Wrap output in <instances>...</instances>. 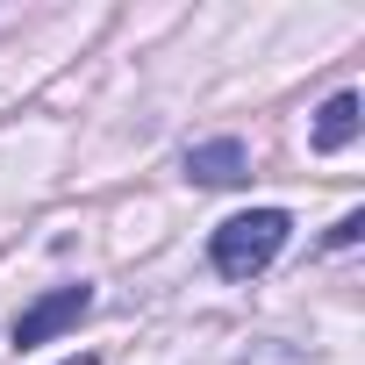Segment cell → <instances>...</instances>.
Wrapping results in <instances>:
<instances>
[{"label": "cell", "instance_id": "cell-4", "mask_svg": "<svg viewBox=\"0 0 365 365\" xmlns=\"http://www.w3.org/2000/svg\"><path fill=\"white\" fill-rule=\"evenodd\" d=\"M358 136V93H336L322 115H315V150H344Z\"/></svg>", "mask_w": 365, "mask_h": 365}, {"label": "cell", "instance_id": "cell-2", "mask_svg": "<svg viewBox=\"0 0 365 365\" xmlns=\"http://www.w3.org/2000/svg\"><path fill=\"white\" fill-rule=\"evenodd\" d=\"M93 308V294L86 287H58V294H43L36 308H22V322H15V344L29 351V344H51V336H65L79 315Z\"/></svg>", "mask_w": 365, "mask_h": 365}, {"label": "cell", "instance_id": "cell-3", "mask_svg": "<svg viewBox=\"0 0 365 365\" xmlns=\"http://www.w3.org/2000/svg\"><path fill=\"white\" fill-rule=\"evenodd\" d=\"M244 172H251V158H244L237 136H215V143H194L187 150V179H201V187H237Z\"/></svg>", "mask_w": 365, "mask_h": 365}, {"label": "cell", "instance_id": "cell-5", "mask_svg": "<svg viewBox=\"0 0 365 365\" xmlns=\"http://www.w3.org/2000/svg\"><path fill=\"white\" fill-rule=\"evenodd\" d=\"M358 237H365V215H358V208H351V215H344V222H336V230H329V251H351V244H358Z\"/></svg>", "mask_w": 365, "mask_h": 365}, {"label": "cell", "instance_id": "cell-1", "mask_svg": "<svg viewBox=\"0 0 365 365\" xmlns=\"http://www.w3.org/2000/svg\"><path fill=\"white\" fill-rule=\"evenodd\" d=\"M287 208H251V215H230L215 237H208V258H215V272L222 279H251V272H265L279 251H287Z\"/></svg>", "mask_w": 365, "mask_h": 365}, {"label": "cell", "instance_id": "cell-6", "mask_svg": "<svg viewBox=\"0 0 365 365\" xmlns=\"http://www.w3.org/2000/svg\"><path fill=\"white\" fill-rule=\"evenodd\" d=\"M65 365H93V358H86V351H79V358H65Z\"/></svg>", "mask_w": 365, "mask_h": 365}]
</instances>
